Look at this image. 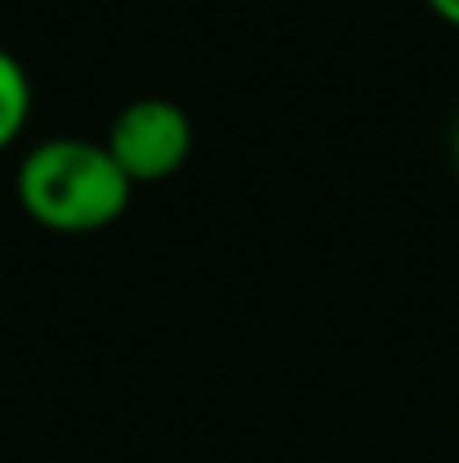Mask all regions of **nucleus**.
<instances>
[{
    "label": "nucleus",
    "instance_id": "obj_1",
    "mask_svg": "<svg viewBox=\"0 0 459 463\" xmlns=\"http://www.w3.org/2000/svg\"><path fill=\"white\" fill-rule=\"evenodd\" d=\"M27 221L54 234H95L127 216L136 184L100 140L54 136L32 145L14 175Z\"/></svg>",
    "mask_w": 459,
    "mask_h": 463
},
{
    "label": "nucleus",
    "instance_id": "obj_2",
    "mask_svg": "<svg viewBox=\"0 0 459 463\" xmlns=\"http://www.w3.org/2000/svg\"><path fill=\"white\" fill-rule=\"evenodd\" d=\"M104 149L127 171L131 184H158V180H171L189 162V154H194V122L171 99H158V95L131 99L113 118Z\"/></svg>",
    "mask_w": 459,
    "mask_h": 463
},
{
    "label": "nucleus",
    "instance_id": "obj_3",
    "mask_svg": "<svg viewBox=\"0 0 459 463\" xmlns=\"http://www.w3.org/2000/svg\"><path fill=\"white\" fill-rule=\"evenodd\" d=\"M32 118V77L27 68L0 45V154L18 145Z\"/></svg>",
    "mask_w": 459,
    "mask_h": 463
},
{
    "label": "nucleus",
    "instance_id": "obj_4",
    "mask_svg": "<svg viewBox=\"0 0 459 463\" xmlns=\"http://www.w3.org/2000/svg\"><path fill=\"white\" fill-rule=\"evenodd\" d=\"M424 5H428V9H433V14L446 23V27H455V32H459V0H424Z\"/></svg>",
    "mask_w": 459,
    "mask_h": 463
},
{
    "label": "nucleus",
    "instance_id": "obj_5",
    "mask_svg": "<svg viewBox=\"0 0 459 463\" xmlns=\"http://www.w3.org/2000/svg\"><path fill=\"white\" fill-rule=\"evenodd\" d=\"M451 157H455V166H459V122H455V131H451Z\"/></svg>",
    "mask_w": 459,
    "mask_h": 463
}]
</instances>
